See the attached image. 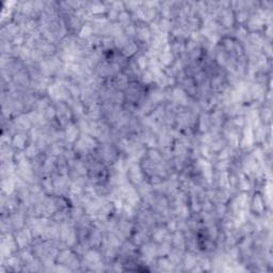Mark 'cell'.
I'll return each mask as SVG.
<instances>
[{"instance_id":"cell-1","label":"cell","mask_w":273,"mask_h":273,"mask_svg":"<svg viewBox=\"0 0 273 273\" xmlns=\"http://www.w3.org/2000/svg\"><path fill=\"white\" fill-rule=\"evenodd\" d=\"M93 12L94 13H101V12H104V9H105V7L104 5H101V4H96V5H94L93 8Z\"/></svg>"}]
</instances>
